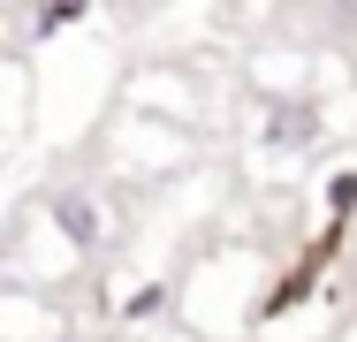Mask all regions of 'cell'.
Masks as SVG:
<instances>
[{"mask_svg": "<svg viewBox=\"0 0 357 342\" xmlns=\"http://www.w3.org/2000/svg\"><path fill=\"white\" fill-rule=\"evenodd\" d=\"M91 0H46V15H38V38H54V31H69L76 15H84Z\"/></svg>", "mask_w": 357, "mask_h": 342, "instance_id": "cell-3", "label": "cell"}, {"mask_svg": "<svg viewBox=\"0 0 357 342\" xmlns=\"http://www.w3.org/2000/svg\"><path fill=\"white\" fill-rule=\"evenodd\" d=\"M312 137H319V114H312V107H274V114H266V144H274V152H296V144H312Z\"/></svg>", "mask_w": 357, "mask_h": 342, "instance_id": "cell-2", "label": "cell"}, {"mask_svg": "<svg viewBox=\"0 0 357 342\" xmlns=\"http://www.w3.org/2000/svg\"><path fill=\"white\" fill-rule=\"evenodd\" d=\"M46 213H54V228L69 236V251H99L107 221H99V205H91V191H54V198H46Z\"/></svg>", "mask_w": 357, "mask_h": 342, "instance_id": "cell-1", "label": "cell"}]
</instances>
